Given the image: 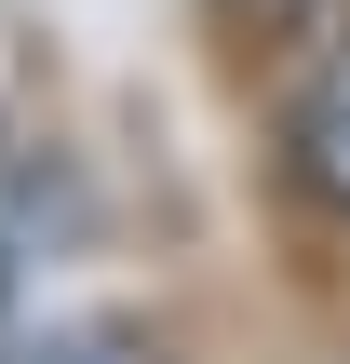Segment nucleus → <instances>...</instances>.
I'll return each mask as SVG.
<instances>
[{"label":"nucleus","instance_id":"f257e3e1","mask_svg":"<svg viewBox=\"0 0 350 364\" xmlns=\"http://www.w3.org/2000/svg\"><path fill=\"white\" fill-rule=\"evenodd\" d=\"M297 176L350 216V41L310 68V95H297Z\"/></svg>","mask_w":350,"mask_h":364}]
</instances>
